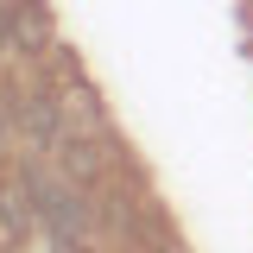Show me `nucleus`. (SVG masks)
I'll return each instance as SVG.
<instances>
[{
  "mask_svg": "<svg viewBox=\"0 0 253 253\" xmlns=\"http://www.w3.org/2000/svg\"><path fill=\"white\" fill-rule=\"evenodd\" d=\"M32 203H38L32 184H0V234H6V241H26L32 234V221H38Z\"/></svg>",
  "mask_w": 253,
  "mask_h": 253,
  "instance_id": "f257e3e1",
  "label": "nucleus"
},
{
  "mask_svg": "<svg viewBox=\"0 0 253 253\" xmlns=\"http://www.w3.org/2000/svg\"><path fill=\"white\" fill-rule=\"evenodd\" d=\"M57 158H63V171H70V177H83V184L95 177V152L83 146V139H57Z\"/></svg>",
  "mask_w": 253,
  "mask_h": 253,
  "instance_id": "7ed1b4c3",
  "label": "nucleus"
},
{
  "mask_svg": "<svg viewBox=\"0 0 253 253\" xmlns=\"http://www.w3.org/2000/svg\"><path fill=\"white\" fill-rule=\"evenodd\" d=\"M13 152V126H6V114H0V158Z\"/></svg>",
  "mask_w": 253,
  "mask_h": 253,
  "instance_id": "39448f33",
  "label": "nucleus"
},
{
  "mask_svg": "<svg viewBox=\"0 0 253 253\" xmlns=\"http://www.w3.org/2000/svg\"><path fill=\"white\" fill-rule=\"evenodd\" d=\"M19 121L32 126V139L57 146V114H51V95H32V101H19Z\"/></svg>",
  "mask_w": 253,
  "mask_h": 253,
  "instance_id": "f03ea898",
  "label": "nucleus"
},
{
  "mask_svg": "<svg viewBox=\"0 0 253 253\" xmlns=\"http://www.w3.org/2000/svg\"><path fill=\"white\" fill-rule=\"evenodd\" d=\"M57 253H101V247H89V241H57Z\"/></svg>",
  "mask_w": 253,
  "mask_h": 253,
  "instance_id": "20e7f679",
  "label": "nucleus"
},
{
  "mask_svg": "<svg viewBox=\"0 0 253 253\" xmlns=\"http://www.w3.org/2000/svg\"><path fill=\"white\" fill-rule=\"evenodd\" d=\"M158 253H177V247H158Z\"/></svg>",
  "mask_w": 253,
  "mask_h": 253,
  "instance_id": "423d86ee",
  "label": "nucleus"
}]
</instances>
